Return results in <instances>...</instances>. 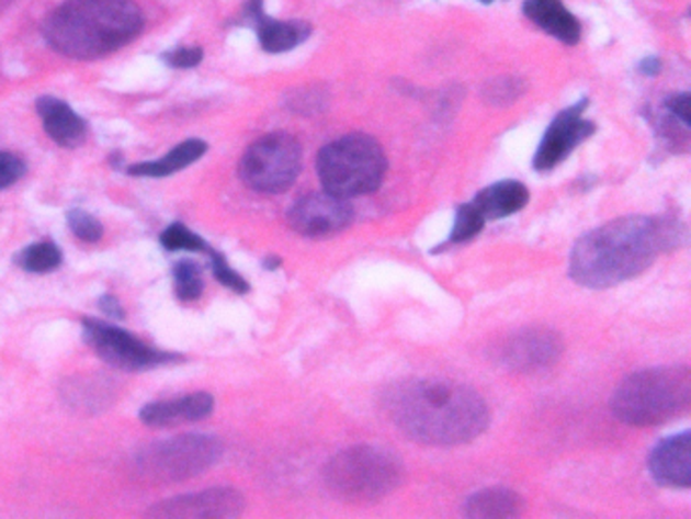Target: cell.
<instances>
[{"label": "cell", "instance_id": "6da1fadb", "mask_svg": "<svg viewBox=\"0 0 691 519\" xmlns=\"http://www.w3.org/2000/svg\"><path fill=\"white\" fill-rule=\"evenodd\" d=\"M389 420L410 439L432 447H456L483 435L491 414L473 387L446 380H408L384 398Z\"/></svg>", "mask_w": 691, "mask_h": 519}, {"label": "cell", "instance_id": "7a4b0ae2", "mask_svg": "<svg viewBox=\"0 0 691 519\" xmlns=\"http://www.w3.org/2000/svg\"><path fill=\"white\" fill-rule=\"evenodd\" d=\"M681 238V227L671 219L628 215L588 232L576 241L570 277L586 289H611L635 279L652 267L657 253Z\"/></svg>", "mask_w": 691, "mask_h": 519}, {"label": "cell", "instance_id": "3957f363", "mask_svg": "<svg viewBox=\"0 0 691 519\" xmlns=\"http://www.w3.org/2000/svg\"><path fill=\"white\" fill-rule=\"evenodd\" d=\"M145 29V13L134 0H66L47 14L43 40L55 54L93 61L121 52Z\"/></svg>", "mask_w": 691, "mask_h": 519}, {"label": "cell", "instance_id": "277c9868", "mask_svg": "<svg viewBox=\"0 0 691 519\" xmlns=\"http://www.w3.org/2000/svg\"><path fill=\"white\" fill-rule=\"evenodd\" d=\"M691 372L686 365L652 368L623 380L611 399V410L631 427H659L688 413Z\"/></svg>", "mask_w": 691, "mask_h": 519}, {"label": "cell", "instance_id": "5b68a950", "mask_svg": "<svg viewBox=\"0 0 691 519\" xmlns=\"http://www.w3.org/2000/svg\"><path fill=\"white\" fill-rule=\"evenodd\" d=\"M384 148L367 134H347L320 148L317 173L327 193L341 200L373 193L384 183Z\"/></svg>", "mask_w": 691, "mask_h": 519}, {"label": "cell", "instance_id": "8992f818", "mask_svg": "<svg viewBox=\"0 0 691 519\" xmlns=\"http://www.w3.org/2000/svg\"><path fill=\"white\" fill-rule=\"evenodd\" d=\"M406 477V466L398 454L360 444L335 454L325 466V483L346 501L370 504L396 492Z\"/></svg>", "mask_w": 691, "mask_h": 519}, {"label": "cell", "instance_id": "52a82bcc", "mask_svg": "<svg viewBox=\"0 0 691 519\" xmlns=\"http://www.w3.org/2000/svg\"><path fill=\"white\" fill-rule=\"evenodd\" d=\"M224 454L222 442L205 435L160 440L134 456V469L148 483H179L201 475Z\"/></svg>", "mask_w": 691, "mask_h": 519}, {"label": "cell", "instance_id": "ba28073f", "mask_svg": "<svg viewBox=\"0 0 691 519\" xmlns=\"http://www.w3.org/2000/svg\"><path fill=\"white\" fill-rule=\"evenodd\" d=\"M303 169L301 143L286 133H270L258 138L243 153L240 177L258 193H282L291 189Z\"/></svg>", "mask_w": 691, "mask_h": 519}, {"label": "cell", "instance_id": "9c48e42d", "mask_svg": "<svg viewBox=\"0 0 691 519\" xmlns=\"http://www.w3.org/2000/svg\"><path fill=\"white\" fill-rule=\"evenodd\" d=\"M83 339L102 360L124 372H143L179 361V356L147 346L133 334L102 320H83Z\"/></svg>", "mask_w": 691, "mask_h": 519}, {"label": "cell", "instance_id": "30bf717a", "mask_svg": "<svg viewBox=\"0 0 691 519\" xmlns=\"http://www.w3.org/2000/svg\"><path fill=\"white\" fill-rule=\"evenodd\" d=\"M564 353V341L545 327H523L507 335L495 347L492 358L509 372L535 373L550 370Z\"/></svg>", "mask_w": 691, "mask_h": 519}, {"label": "cell", "instance_id": "8fae6325", "mask_svg": "<svg viewBox=\"0 0 691 519\" xmlns=\"http://www.w3.org/2000/svg\"><path fill=\"white\" fill-rule=\"evenodd\" d=\"M288 222L301 236L327 238L343 232L353 222V207L327 191L308 193L291 207Z\"/></svg>", "mask_w": 691, "mask_h": 519}, {"label": "cell", "instance_id": "7c38bea8", "mask_svg": "<svg viewBox=\"0 0 691 519\" xmlns=\"http://www.w3.org/2000/svg\"><path fill=\"white\" fill-rule=\"evenodd\" d=\"M586 106H588V98L580 100L578 104L562 110L558 116L547 126L542 145L535 153L533 167L537 171H550L562 160L570 155L574 148L580 143H585L586 138H590L597 133V126L590 121H585Z\"/></svg>", "mask_w": 691, "mask_h": 519}, {"label": "cell", "instance_id": "4fadbf2b", "mask_svg": "<svg viewBox=\"0 0 691 519\" xmlns=\"http://www.w3.org/2000/svg\"><path fill=\"white\" fill-rule=\"evenodd\" d=\"M243 507L246 499L240 492L231 487H213L160 501L148 509V516L160 519L236 518L243 511Z\"/></svg>", "mask_w": 691, "mask_h": 519}, {"label": "cell", "instance_id": "5bb4252c", "mask_svg": "<svg viewBox=\"0 0 691 519\" xmlns=\"http://www.w3.org/2000/svg\"><path fill=\"white\" fill-rule=\"evenodd\" d=\"M243 19L256 29L258 41L267 54H286L305 43L313 29L305 21H279L268 16L264 0H248Z\"/></svg>", "mask_w": 691, "mask_h": 519}, {"label": "cell", "instance_id": "9a60e30c", "mask_svg": "<svg viewBox=\"0 0 691 519\" xmlns=\"http://www.w3.org/2000/svg\"><path fill=\"white\" fill-rule=\"evenodd\" d=\"M653 479L665 487L688 489L691 485V432L659 442L649 456Z\"/></svg>", "mask_w": 691, "mask_h": 519}, {"label": "cell", "instance_id": "2e32d148", "mask_svg": "<svg viewBox=\"0 0 691 519\" xmlns=\"http://www.w3.org/2000/svg\"><path fill=\"white\" fill-rule=\"evenodd\" d=\"M215 408V399L212 394L197 392L183 398L162 399L150 402L140 410V420L152 428H169L186 422H197L207 418Z\"/></svg>", "mask_w": 691, "mask_h": 519}, {"label": "cell", "instance_id": "e0dca14e", "mask_svg": "<svg viewBox=\"0 0 691 519\" xmlns=\"http://www.w3.org/2000/svg\"><path fill=\"white\" fill-rule=\"evenodd\" d=\"M41 122L45 133L59 147L76 148L88 136V122L81 119L73 108L55 95H43L37 102Z\"/></svg>", "mask_w": 691, "mask_h": 519}, {"label": "cell", "instance_id": "ac0fdd59", "mask_svg": "<svg viewBox=\"0 0 691 519\" xmlns=\"http://www.w3.org/2000/svg\"><path fill=\"white\" fill-rule=\"evenodd\" d=\"M523 13L547 35L566 45H576L580 41L582 27L562 0H525Z\"/></svg>", "mask_w": 691, "mask_h": 519}, {"label": "cell", "instance_id": "d6986e66", "mask_svg": "<svg viewBox=\"0 0 691 519\" xmlns=\"http://www.w3.org/2000/svg\"><path fill=\"white\" fill-rule=\"evenodd\" d=\"M530 201L528 187L519 181H501L483 189L473 201L485 219H501L521 212Z\"/></svg>", "mask_w": 691, "mask_h": 519}, {"label": "cell", "instance_id": "ffe728a7", "mask_svg": "<svg viewBox=\"0 0 691 519\" xmlns=\"http://www.w3.org/2000/svg\"><path fill=\"white\" fill-rule=\"evenodd\" d=\"M523 514V499L506 487H491L475 493L465 504L466 518L501 519L519 518Z\"/></svg>", "mask_w": 691, "mask_h": 519}, {"label": "cell", "instance_id": "44dd1931", "mask_svg": "<svg viewBox=\"0 0 691 519\" xmlns=\"http://www.w3.org/2000/svg\"><path fill=\"white\" fill-rule=\"evenodd\" d=\"M205 153H207V143H203L200 138H189L160 159L136 162L128 169V173L134 174V177H157V179L169 177V174L183 171L189 165L197 162Z\"/></svg>", "mask_w": 691, "mask_h": 519}, {"label": "cell", "instance_id": "7402d4cb", "mask_svg": "<svg viewBox=\"0 0 691 519\" xmlns=\"http://www.w3.org/2000/svg\"><path fill=\"white\" fill-rule=\"evenodd\" d=\"M61 260L64 253L54 241H37L27 246L23 252L16 253V264L33 274L54 272L55 268L61 267Z\"/></svg>", "mask_w": 691, "mask_h": 519}, {"label": "cell", "instance_id": "603a6c76", "mask_svg": "<svg viewBox=\"0 0 691 519\" xmlns=\"http://www.w3.org/2000/svg\"><path fill=\"white\" fill-rule=\"evenodd\" d=\"M485 222H487V219L480 215L479 210H477L473 203L461 205L458 212H456V219H454L451 238L446 240L444 246L465 244V241L477 238L480 232H483V227H485Z\"/></svg>", "mask_w": 691, "mask_h": 519}, {"label": "cell", "instance_id": "cb8c5ba5", "mask_svg": "<svg viewBox=\"0 0 691 519\" xmlns=\"http://www.w3.org/2000/svg\"><path fill=\"white\" fill-rule=\"evenodd\" d=\"M160 244L169 252H181V250H186V252H212L207 241L200 238L197 234H193L183 224H173V226L167 227L162 232V236H160Z\"/></svg>", "mask_w": 691, "mask_h": 519}, {"label": "cell", "instance_id": "d4e9b609", "mask_svg": "<svg viewBox=\"0 0 691 519\" xmlns=\"http://www.w3.org/2000/svg\"><path fill=\"white\" fill-rule=\"evenodd\" d=\"M174 293L183 301L191 303L197 301L203 293V279H201V270L197 264L183 260L173 268Z\"/></svg>", "mask_w": 691, "mask_h": 519}, {"label": "cell", "instance_id": "484cf974", "mask_svg": "<svg viewBox=\"0 0 691 519\" xmlns=\"http://www.w3.org/2000/svg\"><path fill=\"white\" fill-rule=\"evenodd\" d=\"M521 92H523V83L521 81L506 78V80L489 81L485 86V90H483V95L492 106H506V104L516 102Z\"/></svg>", "mask_w": 691, "mask_h": 519}, {"label": "cell", "instance_id": "4316f807", "mask_svg": "<svg viewBox=\"0 0 691 519\" xmlns=\"http://www.w3.org/2000/svg\"><path fill=\"white\" fill-rule=\"evenodd\" d=\"M67 224L71 227V232L80 238L81 241H88V244H95V241L102 240V224L93 217V215L86 214L81 210H71L67 214Z\"/></svg>", "mask_w": 691, "mask_h": 519}, {"label": "cell", "instance_id": "83f0119b", "mask_svg": "<svg viewBox=\"0 0 691 519\" xmlns=\"http://www.w3.org/2000/svg\"><path fill=\"white\" fill-rule=\"evenodd\" d=\"M209 256H212L213 277L219 280L224 286L231 289L234 293L238 294H246L250 291V284H248L246 280L241 279L240 274H238L234 268H229V264L226 262V258H224L222 253H217L215 250H212Z\"/></svg>", "mask_w": 691, "mask_h": 519}, {"label": "cell", "instance_id": "f1b7e54d", "mask_svg": "<svg viewBox=\"0 0 691 519\" xmlns=\"http://www.w3.org/2000/svg\"><path fill=\"white\" fill-rule=\"evenodd\" d=\"M160 59L173 69H193L203 61V49L197 45H183V47H174L171 52L162 54Z\"/></svg>", "mask_w": 691, "mask_h": 519}, {"label": "cell", "instance_id": "f546056e", "mask_svg": "<svg viewBox=\"0 0 691 519\" xmlns=\"http://www.w3.org/2000/svg\"><path fill=\"white\" fill-rule=\"evenodd\" d=\"M27 171L25 162L11 153L0 150V189L14 185Z\"/></svg>", "mask_w": 691, "mask_h": 519}, {"label": "cell", "instance_id": "4dcf8cb0", "mask_svg": "<svg viewBox=\"0 0 691 519\" xmlns=\"http://www.w3.org/2000/svg\"><path fill=\"white\" fill-rule=\"evenodd\" d=\"M665 106L669 110V114H673L686 128H690V93H678L671 95Z\"/></svg>", "mask_w": 691, "mask_h": 519}, {"label": "cell", "instance_id": "1f68e13d", "mask_svg": "<svg viewBox=\"0 0 691 519\" xmlns=\"http://www.w3.org/2000/svg\"><path fill=\"white\" fill-rule=\"evenodd\" d=\"M100 306H102V311L110 315V317H114V319H124V311H122L121 303H118V298L114 296V294H104L102 298H100Z\"/></svg>", "mask_w": 691, "mask_h": 519}, {"label": "cell", "instance_id": "d6a6232c", "mask_svg": "<svg viewBox=\"0 0 691 519\" xmlns=\"http://www.w3.org/2000/svg\"><path fill=\"white\" fill-rule=\"evenodd\" d=\"M638 71L643 74V76H657L659 71H661V59H657V57H647V59H643L641 64H638Z\"/></svg>", "mask_w": 691, "mask_h": 519}, {"label": "cell", "instance_id": "836d02e7", "mask_svg": "<svg viewBox=\"0 0 691 519\" xmlns=\"http://www.w3.org/2000/svg\"><path fill=\"white\" fill-rule=\"evenodd\" d=\"M264 267L270 268H279L280 267V258H268V262H264Z\"/></svg>", "mask_w": 691, "mask_h": 519}, {"label": "cell", "instance_id": "e575fe53", "mask_svg": "<svg viewBox=\"0 0 691 519\" xmlns=\"http://www.w3.org/2000/svg\"><path fill=\"white\" fill-rule=\"evenodd\" d=\"M480 2H485V4H491L492 0H480Z\"/></svg>", "mask_w": 691, "mask_h": 519}]
</instances>
